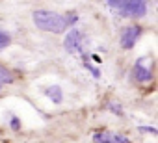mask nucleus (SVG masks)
Masks as SVG:
<instances>
[{
    "label": "nucleus",
    "mask_w": 158,
    "mask_h": 143,
    "mask_svg": "<svg viewBox=\"0 0 158 143\" xmlns=\"http://www.w3.org/2000/svg\"><path fill=\"white\" fill-rule=\"evenodd\" d=\"M141 34H143V28H141V26H138V24L127 26V28L121 32V48H125V50L132 48V47L138 43V39L141 37Z\"/></svg>",
    "instance_id": "7ed1b4c3"
},
{
    "label": "nucleus",
    "mask_w": 158,
    "mask_h": 143,
    "mask_svg": "<svg viewBox=\"0 0 158 143\" xmlns=\"http://www.w3.org/2000/svg\"><path fill=\"white\" fill-rule=\"evenodd\" d=\"M0 86H2V84H0Z\"/></svg>",
    "instance_id": "f3484780"
},
{
    "label": "nucleus",
    "mask_w": 158,
    "mask_h": 143,
    "mask_svg": "<svg viewBox=\"0 0 158 143\" xmlns=\"http://www.w3.org/2000/svg\"><path fill=\"white\" fill-rule=\"evenodd\" d=\"M82 39H84V35H82L80 30H76V28L69 30V34H67L65 39H63V47H65V50H67L69 54L80 52V50H82Z\"/></svg>",
    "instance_id": "20e7f679"
},
{
    "label": "nucleus",
    "mask_w": 158,
    "mask_h": 143,
    "mask_svg": "<svg viewBox=\"0 0 158 143\" xmlns=\"http://www.w3.org/2000/svg\"><path fill=\"white\" fill-rule=\"evenodd\" d=\"M84 67H86V69L89 71V73H91V75H93L95 78H101V69H97V67H93V65H91V63H89V61H88L86 58H84Z\"/></svg>",
    "instance_id": "9d476101"
},
{
    "label": "nucleus",
    "mask_w": 158,
    "mask_h": 143,
    "mask_svg": "<svg viewBox=\"0 0 158 143\" xmlns=\"http://www.w3.org/2000/svg\"><path fill=\"white\" fill-rule=\"evenodd\" d=\"M114 143H130V139H128V137H125V136L114 134Z\"/></svg>",
    "instance_id": "4468645a"
},
{
    "label": "nucleus",
    "mask_w": 158,
    "mask_h": 143,
    "mask_svg": "<svg viewBox=\"0 0 158 143\" xmlns=\"http://www.w3.org/2000/svg\"><path fill=\"white\" fill-rule=\"evenodd\" d=\"M10 125H11V128H13V130H19V128H21V121H19V117H11Z\"/></svg>",
    "instance_id": "2eb2a0df"
},
{
    "label": "nucleus",
    "mask_w": 158,
    "mask_h": 143,
    "mask_svg": "<svg viewBox=\"0 0 158 143\" xmlns=\"http://www.w3.org/2000/svg\"><path fill=\"white\" fill-rule=\"evenodd\" d=\"M93 139L101 141V143H114V134H110V132H97L93 136Z\"/></svg>",
    "instance_id": "0eeeda50"
},
{
    "label": "nucleus",
    "mask_w": 158,
    "mask_h": 143,
    "mask_svg": "<svg viewBox=\"0 0 158 143\" xmlns=\"http://www.w3.org/2000/svg\"><path fill=\"white\" fill-rule=\"evenodd\" d=\"M151 2H154V0H151Z\"/></svg>",
    "instance_id": "dca6fc26"
},
{
    "label": "nucleus",
    "mask_w": 158,
    "mask_h": 143,
    "mask_svg": "<svg viewBox=\"0 0 158 143\" xmlns=\"http://www.w3.org/2000/svg\"><path fill=\"white\" fill-rule=\"evenodd\" d=\"M132 76L136 82L139 84H147L152 80V69L145 67V59L143 58H138L136 63H134V69H132Z\"/></svg>",
    "instance_id": "39448f33"
},
{
    "label": "nucleus",
    "mask_w": 158,
    "mask_h": 143,
    "mask_svg": "<svg viewBox=\"0 0 158 143\" xmlns=\"http://www.w3.org/2000/svg\"><path fill=\"white\" fill-rule=\"evenodd\" d=\"M138 130H139L141 134H151V136H156V134H158V130H156L154 126H138Z\"/></svg>",
    "instance_id": "ddd939ff"
},
{
    "label": "nucleus",
    "mask_w": 158,
    "mask_h": 143,
    "mask_svg": "<svg viewBox=\"0 0 158 143\" xmlns=\"http://www.w3.org/2000/svg\"><path fill=\"white\" fill-rule=\"evenodd\" d=\"M32 21H34V24H35L39 30H43V32L61 34V32H65V30H67L65 17H63V15H60V13L48 11V10H37V11H34Z\"/></svg>",
    "instance_id": "f257e3e1"
},
{
    "label": "nucleus",
    "mask_w": 158,
    "mask_h": 143,
    "mask_svg": "<svg viewBox=\"0 0 158 143\" xmlns=\"http://www.w3.org/2000/svg\"><path fill=\"white\" fill-rule=\"evenodd\" d=\"M10 41H11L10 34H8V32H4V30H0V50H4V48L10 45Z\"/></svg>",
    "instance_id": "1a4fd4ad"
},
{
    "label": "nucleus",
    "mask_w": 158,
    "mask_h": 143,
    "mask_svg": "<svg viewBox=\"0 0 158 143\" xmlns=\"http://www.w3.org/2000/svg\"><path fill=\"white\" fill-rule=\"evenodd\" d=\"M13 82V76H11V73L6 69V67H2L0 65V84H11Z\"/></svg>",
    "instance_id": "6e6552de"
},
{
    "label": "nucleus",
    "mask_w": 158,
    "mask_h": 143,
    "mask_svg": "<svg viewBox=\"0 0 158 143\" xmlns=\"http://www.w3.org/2000/svg\"><path fill=\"white\" fill-rule=\"evenodd\" d=\"M45 95H47L54 104H60V102L63 100V93H61V88H60V86H50V88H47V89H45Z\"/></svg>",
    "instance_id": "423d86ee"
},
{
    "label": "nucleus",
    "mask_w": 158,
    "mask_h": 143,
    "mask_svg": "<svg viewBox=\"0 0 158 143\" xmlns=\"http://www.w3.org/2000/svg\"><path fill=\"white\" fill-rule=\"evenodd\" d=\"M65 22H67V26H73V24H76V22H78V15H76L74 11L67 13V15H65Z\"/></svg>",
    "instance_id": "9b49d317"
},
{
    "label": "nucleus",
    "mask_w": 158,
    "mask_h": 143,
    "mask_svg": "<svg viewBox=\"0 0 158 143\" xmlns=\"http://www.w3.org/2000/svg\"><path fill=\"white\" fill-rule=\"evenodd\" d=\"M108 110H110V112H114L115 115H123V108H121L117 102H110V104H108Z\"/></svg>",
    "instance_id": "f8f14e48"
},
{
    "label": "nucleus",
    "mask_w": 158,
    "mask_h": 143,
    "mask_svg": "<svg viewBox=\"0 0 158 143\" xmlns=\"http://www.w3.org/2000/svg\"><path fill=\"white\" fill-rule=\"evenodd\" d=\"M106 4L119 17H143L147 13V0H106Z\"/></svg>",
    "instance_id": "f03ea898"
}]
</instances>
